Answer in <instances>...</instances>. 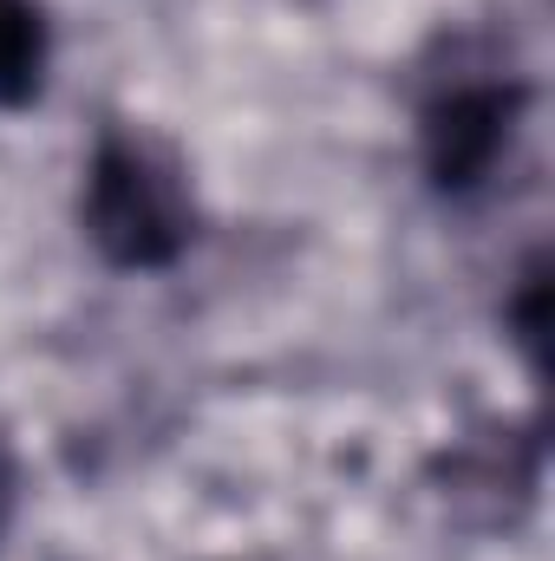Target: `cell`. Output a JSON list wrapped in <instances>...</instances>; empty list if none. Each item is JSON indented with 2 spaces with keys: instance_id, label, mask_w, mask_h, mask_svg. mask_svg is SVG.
I'll return each mask as SVG.
<instances>
[{
  "instance_id": "3",
  "label": "cell",
  "mask_w": 555,
  "mask_h": 561,
  "mask_svg": "<svg viewBox=\"0 0 555 561\" xmlns=\"http://www.w3.org/2000/svg\"><path fill=\"white\" fill-rule=\"evenodd\" d=\"M46 59H53V39H46L39 0H0V112H20L39 99Z\"/></svg>"
},
{
  "instance_id": "2",
  "label": "cell",
  "mask_w": 555,
  "mask_h": 561,
  "mask_svg": "<svg viewBox=\"0 0 555 561\" xmlns=\"http://www.w3.org/2000/svg\"><path fill=\"white\" fill-rule=\"evenodd\" d=\"M523 118V85L517 79H451L424 99L418 118V150H424V176L444 196H471L497 176V163L510 157Z\"/></svg>"
},
{
  "instance_id": "4",
  "label": "cell",
  "mask_w": 555,
  "mask_h": 561,
  "mask_svg": "<svg viewBox=\"0 0 555 561\" xmlns=\"http://www.w3.org/2000/svg\"><path fill=\"white\" fill-rule=\"evenodd\" d=\"M7 516H13V470H7V457H0V529H7Z\"/></svg>"
},
{
  "instance_id": "1",
  "label": "cell",
  "mask_w": 555,
  "mask_h": 561,
  "mask_svg": "<svg viewBox=\"0 0 555 561\" xmlns=\"http://www.w3.org/2000/svg\"><path fill=\"white\" fill-rule=\"evenodd\" d=\"M79 222H86V242L112 268L157 275L190 249L196 203H190V183L170 150H157L138 131H105L86 163Z\"/></svg>"
}]
</instances>
